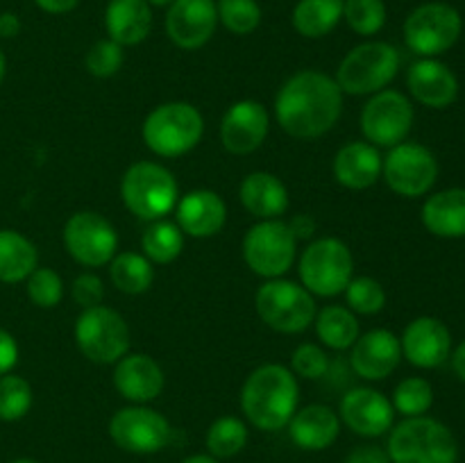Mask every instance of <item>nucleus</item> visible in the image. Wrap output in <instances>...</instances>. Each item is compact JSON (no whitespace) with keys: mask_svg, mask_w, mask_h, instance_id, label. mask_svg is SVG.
<instances>
[{"mask_svg":"<svg viewBox=\"0 0 465 463\" xmlns=\"http://www.w3.org/2000/svg\"><path fill=\"white\" fill-rule=\"evenodd\" d=\"M400 50L386 41H366L350 50L339 64L336 84L343 94L372 95L384 91L400 71Z\"/></svg>","mask_w":465,"mask_h":463,"instance_id":"39448f33","label":"nucleus"},{"mask_svg":"<svg viewBox=\"0 0 465 463\" xmlns=\"http://www.w3.org/2000/svg\"><path fill=\"white\" fill-rule=\"evenodd\" d=\"M450 359H452L454 372H457L459 379H461L463 384H465V340H461V343H459V348L454 350L452 354H450Z\"/></svg>","mask_w":465,"mask_h":463,"instance_id":"8fccbe9b","label":"nucleus"},{"mask_svg":"<svg viewBox=\"0 0 465 463\" xmlns=\"http://www.w3.org/2000/svg\"><path fill=\"white\" fill-rule=\"evenodd\" d=\"M18 363V343L7 330H0V377L14 370Z\"/></svg>","mask_w":465,"mask_h":463,"instance_id":"c03bdc74","label":"nucleus"},{"mask_svg":"<svg viewBox=\"0 0 465 463\" xmlns=\"http://www.w3.org/2000/svg\"><path fill=\"white\" fill-rule=\"evenodd\" d=\"M141 248H143V257H148L153 263H171L182 254L184 232L177 222L163 221V218L153 221L141 236Z\"/></svg>","mask_w":465,"mask_h":463,"instance_id":"473e14b6","label":"nucleus"},{"mask_svg":"<svg viewBox=\"0 0 465 463\" xmlns=\"http://www.w3.org/2000/svg\"><path fill=\"white\" fill-rule=\"evenodd\" d=\"M109 436L121 449L130 454L162 452L171 443L173 427L154 409L143 404L118 409L109 420Z\"/></svg>","mask_w":465,"mask_h":463,"instance_id":"4468645a","label":"nucleus"},{"mask_svg":"<svg viewBox=\"0 0 465 463\" xmlns=\"http://www.w3.org/2000/svg\"><path fill=\"white\" fill-rule=\"evenodd\" d=\"M380 148H375L368 141H352L345 143L334 157V177L341 186L352 191L371 189L381 177Z\"/></svg>","mask_w":465,"mask_h":463,"instance_id":"393cba45","label":"nucleus"},{"mask_svg":"<svg viewBox=\"0 0 465 463\" xmlns=\"http://www.w3.org/2000/svg\"><path fill=\"white\" fill-rule=\"evenodd\" d=\"M391 402H393L395 411L402 413L404 418L425 416L434 404V389L422 377H407L395 386Z\"/></svg>","mask_w":465,"mask_h":463,"instance_id":"f704fd0d","label":"nucleus"},{"mask_svg":"<svg viewBox=\"0 0 465 463\" xmlns=\"http://www.w3.org/2000/svg\"><path fill=\"white\" fill-rule=\"evenodd\" d=\"M343 91L334 77L321 71H300L282 84L275 98V118L293 139H318L339 123Z\"/></svg>","mask_w":465,"mask_h":463,"instance_id":"f257e3e1","label":"nucleus"},{"mask_svg":"<svg viewBox=\"0 0 465 463\" xmlns=\"http://www.w3.org/2000/svg\"><path fill=\"white\" fill-rule=\"evenodd\" d=\"M145 145L159 157H182L200 143L204 134L203 113L191 103H163L143 123Z\"/></svg>","mask_w":465,"mask_h":463,"instance_id":"423d86ee","label":"nucleus"},{"mask_svg":"<svg viewBox=\"0 0 465 463\" xmlns=\"http://www.w3.org/2000/svg\"><path fill=\"white\" fill-rule=\"evenodd\" d=\"M109 277L114 286L127 295H139L153 286L154 268L148 257L139 252H121L112 259Z\"/></svg>","mask_w":465,"mask_h":463,"instance_id":"2f4dec72","label":"nucleus"},{"mask_svg":"<svg viewBox=\"0 0 465 463\" xmlns=\"http://www.w3.org/2000/svg\"><path fill=\"white\" fill-rule=\"evenodd\" d=\"M413 118L416 113H413V104L407 95L393 89L377 91L363 104V136L375 148H393V145L407 141L413 127Z\"/></svg>","mask_w":465,"mask_h":463,"instance_id":"ddd939ff","label":"nucleus"},{"mask_svg":"<svg viewBox=\"0 0 465 463\" xmlns=\"http://www.w3.org/2000/svg\"><path fill=\"white\" fill-rule=\"evenodd\" d=\"M35 5L45 14H68L80 5V0H35Z\"/></svg>","mask_w":465,"mask_h":463,"instance_id":"de8ad7c7","label":"nucleus"},{"mask_svg":"<svg viewBox=\"0 0 465 463\" xmlns=\"http://www.w3.org/2000/svg\"><path fill=\"white\" fill-rule=\"evenodd\" d=\"M32 409V386L23 377L7 375L0 377V420L16 422L27 416Z\"/></svg>","mask_w":465,"mask_h":463,"instance_id":"e433bc0d","label":"nucleus"},{"mask_svg":"<svg viewBox=\"0 0 465 463\" xmlns=\"http://www.w3.org/2000/svg\"><path fill=\"white\" fill-rule=\"evenodd\" d=\"M300 280L312 295L334 298L348 289L354 277V257L336 236H325L307 245L300 257Z\"/></svg>","mask_w":465,"mask_h":463,"instance_id":"0eeeda50","label":"nucleus"},{"mask_svg":"<svg viewBox=\"0 0 465 463\" xmlns=\"http://www.w3.org/2000/svg\"><path fill=\"white\" fill-rule=\"evenodd\" d=\"M343 18V0H298L293 27L307 39L327 36Z\"/></svg>","mask_w":465,"mask_h":463,"instance_id":"c756f323","label":"nucleus"},{"mask_svg":"<svg viewBox=\"0 0 465 463\" xmlns=\"http://www.w3.org/2000/svg\"><path fill=\"white\" fill-rule=\"evenodd\" d=\"M75 340L89 361L109 366L130 352V327L116 309L98 304L82 309L75 322Z\"/></svg>","mask_w":465,"mask_h":463,"instance_id":"1a4fd4ad","label":"nucleus"},{"mask_svg":"<svg viewBox=\"0 0 465 463\" xmlns=\"http://www.w3.org/2000/svg\"><path fill=\"white\" fill-rule=\"evenodd\" d=\"M286 427H289L291 440L300 449L321 452L339 438L341 418L334 409L325 407V404H309V407L298 409Z\"/></svg>","mask_w":465,"mask_h":463,"instance_id":"b1692460","label":"nucleus"},{"mask_svg":"<svg viewBox=\"0 0 465 463\" xmlns=\"http://www.w3.org/2000/svg\"><path fill=\"white\" fill-rule=\"evenodd\" d=\"M350 350L352 370L368 381L386 379L402 361V345L389 330H371L361 334Z\"/></svg>","mask_w":465,"mask_h":463,"instance_id":"aec40b11","label":"nucleus"},{"mask_svg":"<svg viewBox=\"0 0 465 463\" xmlns=\"http://www.w3.org/2000/svg\"><path fill=\"white\" fill-rule=\"evenodd\" d=\"M171 3H173V0H148L150 7H168Z\"/></svg>","mask_w":465,"mask_h":463,"instance_id":"864d4df0","label":"nucleus"},{"mask_svg":"<svg viewBox=\"0 0 465 463\" xmlns=\"http://www.w3.org/2000/svg\"><path fill=\"white\" fill-rule=\"evenodd\" d=\"M177 225L195 239L216 236L227 222L225 200L209 189H195L177 200Z\"/></svg>","mask_w":465,"mask_h":463,"instance_id":"5701e85b","label":"nucleus"},{"mask_svg":"<svg viewBox=\"0 0 465 463\" xmlns=\"http://www.w3.org/2000/svg\"><path fill=\"white\" fill-rule=\"evenodd\" d=\"M218 23L225 25L232 34H252L262 23V7L257 0H218Z\"/></svg>","mask_w":465,"mask_h":463,"instance_id":"c9c22d12","label":"nucleus"},{"mask_svg":"<svg viewBox=\"0 0 465 463\" xmlns=\"http://www.w3.org/2000/svg\"><path fill=\"white\" fill-rule=\"evenodd\" d=\"M291 368H293L291 372L302 379H321L330 370V357L321 345L302 343L295 348L293 357H291Z\"/></svg>","mask_w":465,"mask_h":463,"instance_id":"79ce46f5","label":"nucleus"},{"mask_svg":"<svg viewBox=\"0 0 465 463\" xmlns=\"http://www.w3.org/2000/svg\"><path fill=\"white\" fill-rule=\"evenodd\" d=\"M241 202L259 221H275L289 209V189L277 175L266 171L250 172L241 182Z\"/></svg>","mask_w":465,"mask_h":463,"instance_id":"bb28decb","label":"nucleus"},{"mask_svg":"<svg viewBox=\"0 0 465 463\" xmlns=\"http://www.w3.org/2000/svg\"><path fill=\"white\" fill-rule=\"evenodd\" d=\"M463 32V18L450 3H425L404 21V41L420 57L448 53Z\"/></svg>","mask_w":465,"mask_h":463,"instance_id":"9d476101","label":"nucleus"},{"mask_svg":"<svg viewBox=\"0 0 465 463\" xmlns=\"http://www.w3.org/2000/svg\"><path fill=\"white\" fill-rule=\"evenodd\" d=\"M123 59H125L123 45H118L112 39H100L86 53L84 66L94 77H112L121 71Z\"/></svg>","mask_w":465,"mask_h":463,"instance_id":"a19ab883","label":"nucleus"},{"mask_svg":"<svg viewBox=\"0 0 465 463\" xmlns=\"http://www.w3.org/2000/svg\"><path fill=\"white\" fill-rule=\"evenodd\" d=\"M162 366L150 354H125L114 368V386L132 404L153 402L163 390Z\"/></svg>","mask_w":465,"mask_h":463,"instance_id":"4be33fe9","label":"nucleus"},{"mask_svg":"<svg viewBox=\"0 0 465 463\" xmlns=\"http://www.w3.org/2000/svg\"><path fill=\"white\" fill-rule=\"evenodd\" d=\"M291 232H293L295 239H312L313 232H316V221H313L312 216H307V213H302V216H295L291 218L289 222Z\"/></svg>","mask_w":465,"mask_h":463,"instance_id":"49530a36","label":"nucleus"},{"mask_svg":"<svg viewBox=\"0 0 465 463\" xmlns=\"http://www.w3.org/2000/svg\"><path fill=\"white\" fill-rule=\"evenodd\" d=\"M104 27L118 45H136L153 30V7L148 0H109L104 9Z\"/></svg>","mask_w":465,"mask_h":463,"instance_id":"a878e982","label":"nucleus"},{"mask_svg":"<svg viewBox=\"0 0 465 463\" xmlns=\"http://www.w3.org/2000/svg\"><path fill=\"white\" fill-rule=\"evenodd\" d=\"M218 27L213 0H173L166 14V34L177 48L198 50L209 44Z\"/></svg>","mask_w":465,"mask_h":463,"instance_id":"dca6fc26","label":"nucleus"},{"mask_svg":"<svg viewBox=\"0 0 465 463\" xmlns=\"http://www.w3.org/2000/svg\"><path fill=\"white\" fill-rule=\"evenodd\" d=\"M345 463H391V458L380 445H359L345 457Z\"/></svg>","mask_w":465,"mask_h":463,"instance_id":"a18cd8bd","label":"nucleus"},{"mask_svg":"<svg viewBox=\"0 0 465 463\" xmlns=\"http://www.w3.org/2000/svg\"><path fill=\"white\" fill-rule=\"evenodd\" d=\"M18 32H21V18H18L14 12L0 14V36L12 39V36H16Z\"/></svg>","mask_w":465,"mask_h":463,"instance_id":"09e8293b","label":"nucleus"},{"mask_svg":"<svg viewBox=\"0 0 465 463\" xmlns=\"http://www.w3.org/2000/svg\"><path fill=\"white\" fill-rule=\"evenodd\" d=\"M39 261L35 243L16 230H0V281L18 284L32 275Z\"/></svg>","mask_w":465,"mask_h":463,"instance_id":"c85d7f7f","label":"nucleus"},{"mask_svg":"<svg viewBox=\"0 0 465 463\" xmlns=\"http://www.w3.org/2000/svg\"><path fill=\"white\" fill-rule=\"evenodd\" d=\"M64 248L82 266L98 268L118 254V234L98 212H77L64 225Z\"/></svg>","mask_w":465,"mask_h":463,"instance_id":"2eb2a0df","label":"nucleus"},{"mask_svg":"<svg viewBox=\"0 0 465 463\" xmlns=\"http://www.w3.org/2000/svg\"><path fill=\"white\" fill-rule=\"evenodd\" d=\"M313 325H316V334L322 340V345L331 350H350L354 340L361 336L359 334L357 313L348 307H341V304H330V307H322L321 311H316Z\"/></svg>","mask_w":465,"mask_h":463,"instance_id":"7c9ffc66","label":"nucleus"},{"mask_svg":"<svg viewBox=\"0 0 465 463\" xmlns=\"http://www.w3.org/2000/svg\"><path fill=\"white\" fill-rule=\"evenodd\" d=\"M12 463H39V461H35V458H16V461H12Z\"/></svg>","mask_w":465,"mask_h":463,"instance_id":"5fc2aeb1","label":"nucleus"},{"mask_svg":"<svg viewBox=\"0 0 465 463\" xmlns=\"http://www.w3.org/2000/svg\"><path fill=\"white\" fill-rule=\"evenodd\" d=\"M121 198L136 218L153 222L162 221L177 207L180 186L162 163L136 162L123 175Z\"/></svg>","mask_w":465,"mask_h":463,"instance_id":"20e7f679","label":"nucleus"},{"mask_svg":"<svg viewBox=\"0 0 465 463\" xmlns=\"http://www.w3.org/2000/svg\"><path fill=\"white\" fill-rule=\"evenodd\" d=\"M71 295L82 309L98 307L104 300L103 280H100L98 275H94V272H82V275L75 277V281H73Z\"/></svg>","mask_w":465,"mask_h":463,"instance_id":"37998d69","label":"nucleus"},{"mask_svg":"<svg viewBox=\"0 0 465 463\" xmlns=\"http://www.w3.org/2000/svg\"><path fill=\"white\" fill-rule=\"evenodd\" d=\"M254 307L259 318L280 334H300L313 325L318 311L316 300L304 286L282 277L259 286Z\"/></svg>","mask_w":465,"mask_h":463,"instance_id":"6e6552de","label":"nucleus"},{"mask_svg":"<svg viewBox=\"0 0 465 463\" xmlns=\"http://www.w3.org/2000/svg\"><path fill=\"white\" fill-rule=\"evenodd\" d=\"M391 463H457L459 443L452 429L436 418H404L391 427L386 445Z\"/></svg>","mask_w":465,"mask_h":463,"instance_id":"7ed1b4c3","label":"nucleus"},{"mask_svg":"<svg viewBox=\"0 0 465 463\" xmlns=\"http://www.w3.org/2000/svg\"><path fill=\"white\" fill-rule=\"evenodd\" d=\"M400 345H402V357L411 366L431 370L443 366L452 354V334L439 318L420 316L409 322Z\"/></svg>","mask_w":465,"mask_h":463,"instance_id":"a211bd4d","label":"nucleus"},{"mask_svg":"<svg viewBox=\"0 0 465 463\" xmlns=\"http://www.w3.org/2000/svg\"><path fill=\"white\" fill-rule=\"evenodd\" d=\"M241 250L250 271L266 280H277L293 266L298 239L291 232L289 222L275 218L250 227Z\"/></svg>","mask_w":465,"mask_h":463,"instance_id":"9b49d317","label":"nucleus"},{"mask_svg":"<svg viewBox=\"0 0 465 463\" xmlns=\"http://www.w3.org/2000/svg\"><path fill=\"white\" fill-rule=\"evenodd\" d=\"M422 225L440 239L465 236V189H445L422 204Z\"/></svg>","mask_w":465,"mask_h":463,"instance_id":"cd10ccee","label":"nucleus"},{"mask_svg":"<svg viewBox=\"0 0 465 463\" xmlns=\"http://www.w3.org/2000/svg\"><path fill=\"white\" fill-rule=\"evenodd\" d=\"M182 463H221L218 458H213L212 454H193V457L184 458Z\"/></svg>","mask_w":465,"mask_h":463,"instance_id":"3c124183","label":"nucleus"},{"mask_svg":"<svg viewBox=\"0 0 465 463\" xmlns=\"http://www.w3.org/2000/svg\"><path fill=\"white\" fill-rule=\"evenodd\" d=\"M298 377L282 363H263L250 372L241 389V409L250 425L262 431H280L298 411Z\"/></svg>","mask_w":465,"mask_h":463,"instance_id":"f03ea898","label":"nucleus"},{"mask_svg":"<svg viewBox=\"0 0 465 463\" xmlns=\"http://www.w3.org/2000/svg\"><path fill=\"white\" fill-rule=\"evenodd\" d=\"M341 422L354 434L366 436V438H377V436L391 431L395 422L393 402L384 393L368 386L348 390L341 399Z\"/></svg>","mask_w":465,"mask_h":463,"instance_id":"f3484780","label":"nucleus"},{"mask_svg":"<svg viewBox=\"0 0 465 463\" xmlns=\"http://www.w3.org/2000/svg\"><path fill=\"white\" fill-rule=\"evenodd\" d=\"M343 18L354 34L372 36L386 25L384 0H343Z\"/></svg>","mask_w":465,"mask_h":463,"instance_id":"4c0bfd02","label":"nucleus"},{"mask_svg":"<svg viewBox=\"0 0 465 463\" xmlns=\"http://www.w3.org/2000/svg\"><path fill=\"white\" fill-rule=\"evenodd\" d=\"M27 298L41 309H54L64 300V281L53 268H35L27 277Z\"/></svg>","mask_w":465,"mask_h":463,"instance_id":"ea45409f","label":"nucleus"},{"mask_svg":"<svg viewBox=\"0 0 465 463\" xmlns=\"http://www.w3.org/2000/svg\"><path fill=\"white\" fill-rule=\"evenodd\" d=\"M204 445L213 458L236 457L248 445V425L236 416L218 418L209 425Z\"/></svg>","mask_w":465,"mask_h":463,"instance_id":"72a5a7b5","label":"nucleus"},{"mask_svg":"<svg viewBox=\"0 0 465 463\" xmlns=\"http://www.w3.org/2000/svg\"><path fill=\"white\" fill-rule=\"evenodd\" d=\"M407 86L413 98L430 109H448L459 98V80L448 64L434 57H422L411 64Z\"/></svg>","mask_w":465,"mask_h":463,"instance_id":"412c9836","label":"nucleus"},{"mask_svg":"<svg viewBox=\"0 0 465 463\" xmlns=\"http://www.w3.org/2000/svg\"><path fill=\"white\" fill-rule=\"evenodd\" d=\"M271 118L259 100H239L225 112L221 123V141L227 153L250 154L266 141Z\"/></svg>","mask_w":465,"mask_h":463,"instance_id":"6ab92c4d","label":"nucleus"},{"mask_svg":"<svg viewBox=\"0 0 465 463\" xmlns=\"http://www.w3.org/2000/svg\"><path fill=\"white\" fill-rule=\"evenodd\" d=\"M343 293L350 309L354 313H361V316H372L386 307V291L375 277H352Z\"/></svg>","mask_w":465,"mask_h":463,"instance_id":"58836bf2","label":"nucleus"},{"mask_svg":"<svg viewBox=\"0 0 465 463\" xmlns=\"http://www.w3.org/2000/svg\"><path fill=\"white\" fill-rule=\"evenodd\" d=\"M381 175L391 191L402 198H420L430 193L439 177L434 153L420 143L402 141L393 145L381 162Z\"/></svg>","mask_w":465,"mask_h":463,"instance_id":"f8f14e48","label":"nucleus"},{"mask_svg":"<svg viewBox=\"0 0 465 463\" xmlns=\"http://www.w3.org/2000/svg\"><path fill=\"white\" fill-rule=\"evenodd\" d=\"M5 73H7V59H5L3 50H0V84H3L5 80Z\"/></svg>","mask_w":465,"mask_h":463,"instance_id":"603ef678","label":"nucleus"}]
</instances>
